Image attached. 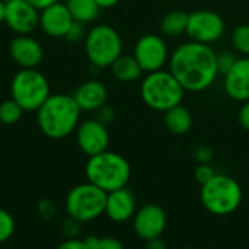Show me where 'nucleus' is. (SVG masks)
<instances>
[{
  "mask_svg": "<svg viewBox=\"0 0 249 249\" xmlns=\"http://www.w3.org/2000/svg\"><path fill=\"white\" fill-rule=\"evenodd\" d=\"M98 3V6L101 9H111L114 6H117L121 0H95Z\"/></svg>",
  "mask_w": 249,
  "mask_h": 249,
  "instance_id": "obj_38",
  "label": "nucleus"
},
{
  "mask_svg": "<svg viewBox=\"0 0 249 249\" xmlns=\"http://www.w3.org/2000/svg\"><path fill=\"white\" fill-rule=\"evenodd\" d=\"M184 249H194V248H184Z\"/></svg>",
  "mask_w": 249,
  "mask_h": 249,
  "instance_id": "obj_40",
  "label": "nucleus"
},
{
  "mask_svg": "<svg viewBox=\"0 0 249 249\" xmlns=\"http://www.w3.org/2000/svg\"><path fill=\"white\" fill-rule=\"evenodd\" d=\"M217 172L214 171V168L212 166V163H198V166L196 168L194 172V178L200 185H204L206 182H209Z\"/></svg>",
  "mask_w": 249,
  "mask_h": 249,
  "instance_id": "obj_29",
  "label": "nucleus"
},
{
  "mask_svg": "<svg viewBox=\"0 0 249 249\" xmlns=\"http://www.w3.org/2000/svg\"><path fill=\"white\" fill-rule=\"evenodd\" d=\"M15 229H16V223L13 216L7 210L0 209V244L7 242L13 236Z\"/></svg>",
  "mask_w": 249,
  "mask_h": 249,
  "instance_id": "obj_26",
  "label": "nucleus"
},
{
  "mask_svg": "<svg viewBox=\"0 0 249 249\" xmlns=\"http://www.w3.org/2000/svg\"><path fill=\"white\" fill-rule=\"evenodd\" d=\"M55 249H89L85 241H80L79 238L76 239H64Z\"/></svg>",
  "mask_w": 249,
  "mask_h": 249,
  "instance_id": "obj_34",
  "label": "nucleus"
},
{
  "mask_svg": "<svg viewBox=\"0 0 249 249\" xmlns=\"http://www.w3.org/2000/svg\"><path fill=\"white\" fill-rule=\"evenodd\" d=\"M163 123L166 125V128L175 134V136H184L187 134L191 128H193V114L191 111L184 107L182 104L168 109L166 112H163Z\"/></svg>",
  "mask_w": 249,
  "mask_h": 249,
  "instance_id": "obj_20",
  "label": "nucleus"
},
{
  "mask_svg": "<svg viewBox=\"0 0 249 249\" xmlns=\"http://www.w3.org/2000/svg\"><path fill=\"white\" fill-rule=\"evenodd\" d=\"M241 184L226 174H216L209 182L201 185L200 200L204 209L214 216H229L242 203Z\"/></svg>",
  "mask_w": 249,
  "mask_h": 249,
  "instance_id": "obj_5",
  "label": "nucleus"
},
{
  "mask_svg": "<svg viewBox=\"0 0 249 249\" xmlns=\"http://www.w3.org/2000/svg\"><path fill=\"white\" fill-rule=\"evenodd\" d=\"M238 57L231 53V51H222L217 54V70H219V74L225 76L236 63Z\"/></svg>",
  "mask_w": 249,
  "mask_h": 249,
  "instance_id": "obj_27",
  "label": "nucleus"
},
{
  "mask_svg": "<svg viewBox=\"0 0 249 249\" xmlns=\"http://www.w3.org/2000/svg\"><path fill=\"white\" fill-rule=\"evenodd\" d=\"M140 96L147 108L158 112H166L182 104L185 89L169 70L162 69L144 73L140 80Z\"/></svg>",
  "mask_w": 249,
  "mask_h": 249,
  "instance_id": "obj_4",
  "label": "nucleus"
},
{
  "mask_svg": "<svg viewBox=\"0 0 249 249\" xmlns=\"http://www.w3.org/2000/svg\"><path fill=\"white\" fill-rule=\"evenodd\" d=\"M137 212V200L134 193L124 187L111 193H107L105 216L114 223H125L133 220Z\"/></svg>",
  "mask_w": 249,
  "mask_h": 249,
  "instance_id": "obj_16",
  "label": "nucleus"
},
{
  "mask_svg": "<svg viewBox=\"0 0 249 249\" xmlns=\"http://www.w3.org/2000/svg\"><path fill=\"white\" fill-rule=\"evenodd\" d=\"M89 249H124L123 242L115 236H88L85 239Z\"/></svg>",
  "mask_w": 249,
  "mask_h": 249,
  "instance_id": "obj_25",
  "label": "nucleus"
},
{
  "mask_svg": "<svg viewBox=\"0 0 249 249\" xmlns=\"http://www.w3.org/2000/svg\"><path fill=\"white\" fill-rule=\"evenodd\" d=\"M188 16L185 10H171L166 15H163L160 20V32L168 38H178L184 34H187L188 26Z\"/></svg>",
  "mask_w": 249,
  "mask_h": 249,
  "instance_id": "obj_21",
  "label": "nucleus"
},
{
  "mask_svg": "<svg viewBox=\"0 0 249 249\" xmlns=\"http://www.w3.org/2000/svg\"><path fill=\"white\" fill-rule=\"evenodd\" d=\"M6 19V1L0 0V25L4 23Z\"/></svg>",
  "mask_w": 249,
  "mask_h": 249,
  "instance_id": "obj_39",
  "label": "nucleus"
},
{
  "mask_svg": "<svg viewBox=\"0 0 249 249\" xmlns=\"http://www.w3.org/2000/svg\"><path fill=\"white\" fill-rule=\"evenodd\" d=\"M86 32H88V31H85V25L74 20V23L71 25V28H70L69 32L66 34L64 39H67V41H70V42H79V41L85 39Z\"/></svg>",
  "mask_w": 249,
  "mask_h": 249,
  "instance_id": "obj_30",
  "label": "nucleus"
},
{
  "mask_svg": "<svg viewBox=\"0 0 249 249\" xmlns=\"http://www.w3.org/2000/svg\"><path fill=\"white\" fill-rule=\"evenodd\" d=\"M23 109L12 99H6L0 104V123L6 125H13L22 118Z\"/></svg>",
  "mask_w": 249,
  "mask_h": 249,
  "instance_id": "obj_24",
  "label": "nucleus"
},
{
  "mask_svg": "<svg viewBox=\"0 0 249 249\" xmlns=\"http://www.w3.org/2000/svg\"><path fill=\"white\" fill-rule=\"evenodd\" d=\"M39 213H41V216L42 217H45V219H51L53 216H54V213H55V206H54V203L53 201H50V200H42L41 203H39Z\"/></svg>",
  "mask_w": 249,
  "mask_h": 249,
  "instance_id": "obj_35",
  "label": "nucleus"
},
{
  "mask_svg": "<svg viewBox=\"0 0 249 249\" xmlns=\"http://www.w3.org/2000/svg\"><path fill=\"white\" fill-rule=\"evenodd\" d=\"M107 193L90 182L73 187L66 196V212L70 217L88 223L105 214Z\"/></svg>",
  "mask_w": 249,
  "mask_h": 249,
  "instance_id": "obj_8",
  "label": "nucleus"
},
{
  "mask_svg": "<svg viewBox=\"0 0 249 249\" xmlns=\"http://www.w3.org/2000/svg\"><path fill=\"white\" fill-rule=\"evenodd\" d=\"M232 47L242 57H249V23L238 25L231 35Z\"/></svg>",
  "mask_w": 249,
  "mask_h": 249,
  "instance_id": "obj_23",
  "label": "nucleus"
},
{
  "mask_svg": "<svg viewBox=\"0 0 249 249\" xmlns=\"http://www.w3.org/2000/svg\"><path fill=\"white\" fill-rule=\"evenodd\" d=\"M80 115L82 109L71 95L51 93L36 111V124L45 137L61 140L76 131Z\"/></svg>",
  "mask_w": 249,
  "mask_h": 249,
  "instance_id": "obj_2",
  "label": "nucleus"
},
{
  "mask_svg": "<svg viewBox=\"0 0 249 249\" xmlns=\"http://www.w3.org/2000/svg\"><path fill=\"white\" fill-rule=\"evenodd\" d=\"M82 112H95L108 101V88L99 79L85 80L71 95Z\"/></svg>",
  "mask_w": 249,
  "mask_h": 249,
  "instance_id": "obj_18",
  "label": "nucleus"
},
{
  "mask_svg": "<svg viewBox=\"0 0 249 249\" xmlns=\"http://www.w3.org/2000/svg\"><path fill=\"white\" fill-rule=\"evenodd\" d=\"M225 19L214 10L198 9L190 13L187 36L190 41L212 45L225 35Z\"/></svg>",
  "mask_w": 249,
  "mask_h": 249,
  "instance_id": "obj_9",
  "label": "nucleus"
},
{
  "mask_svg": "<svg viewBox=\"0 0 249 249\" xmlns=\"http://www.w3.org/2000/svg\"><path fill=\"white\" fill-rule=\"evenodd\" d=\"M133 55L139 61L144 73H152L165 69L171 57L166 41L156 34L142 35L134 45Z\"/></svg>",
  "mask_w": 249,
  "mask_h": 249,
  "instance_id": "obj_10",
  "label": "nucleus"
},
{
  "mask_svg": "<svg viewBox=\"0 0 249 249\" xmlns=\"http://www.w3.org/2000/svg\"><path fill=\"white\" fill-rule=\"evenodd\" d=\"M76 143L79 149L86 156H95L99 155L109 147V131L108 127L102 123H99L96 118H89L82 121L76 131Z\"/></svg>",
  "mask_w": 249,
  "mask_h": 249,
  "instance_id": "obj_11",
  "label": "nucleus"
},
{
  "mask_svg": "<svg viewBox=\"0 0 249 249\" xmlns=\"http://www.w3.org/2000/svg\"><path fill=\"white\" fill-rule=\"evenodd\" d=\"M26 1H29L32 6H35L38 10H42V9H45L48 6L57 3V1H61V0H26Z\"/></svg>",
  "mask_w": 249,
  "mask_h": 249,
  "instance_id": "obj_37",
  "label": "nucleus"
},
{
  "mask_svg": "<svg viewBox=\"0 0 249 249\" xmlns=\"http://www.w3.org/2000/svg\"><path fill=\"white\" fill-rule=\"evenodd\" d=\"M85 175L88 182L96 185L105 193H111L127 187L131 178V166L123 155L105 150L88 159Z\"/></svg>",
  "mask_w": 249,
  "mask_h": 249,
  "instance_id": "obj_3",
  "label": "nucleus"
},
{
  "mask_svg": "<svg viewBox=\"0 0 249 249\" xmlns=\"http://www.w3.org/2000/svg\"><path fill=\"white\" fill-rule=\"evenodd\" d=\"M238 121L244 130L249 131V101L242 102V107H241L239 114H238Z\"/></svg>",
  "mask_w": 249,
  "mask_h": 249,
  "instance_id": "obj_33",
  "label": "nucleus"
},
{
  "mask_svg": "<svg viewBox=\"0 0 249 249\" xmlns=\"http://www.w3.org/2000/svg\"><path fill=\"white\" fill-rule=\"evenodd\" d=\"M61 232H63V236L66 239H76L79 236V233L82 232V222L69 216L61 223Z\"/></svg>",
  "mask_w": 249,
  "mask_h": 249,
  "instance_id": "obj_28",
  "label": "nucleus"
},
{
  "mask_svg": "<svg viewBox=\"0 0 249 249\" xmlns=\"http://www.w3.org/2000/svg\"><path fill=\"white\" fill-rule=\"evenodd\" d=\"M146 249H168V245H166V242L163 239L156 238V239H152V241L146 242Z\"/></svg>",
  "mask_w": 249,
  "mask_h": 249,
  "instance_id": "obj_36",
  "label": "nucleus"
},
{
  "mask_svg": "<svg viewBox=\"0 0 249 249\" xmlns=\"http://www.w3.org/2000/svg\"><path fill=\"white\" fill-rule=\"evenodd\" d=\"M85 54L96 69H108L123 54V39L118 31L107 23L93 25L83 39Z\"/></svg>",
  "mask_w": 249,
  "mask_h": 249,
  "instance_id": "obj_7",
  "label": "nucleus"
},
{
  "mask_svg": "<svg viewBox=\"0 0 249 249\" xmlns=\"http://www.w3.org/2000/svg\"><path fill=\"white\" fill-rule=\"evenodd\" d=\"M225 93L236 101H249V57H238L235 66L223 76Z\"/></svg>",
  "mask_w": 249,
  "mask_h": 249,
  "instance_id": "obj_17",
  "label": "nucleus"
},
{
  "mask_svg": "<svg viewBox=\"0 0 249 249\" xmlns=\"http://www.w3.org/2000/svg\"><path fill=\"white\" fill-rule=\"evenodd\" d=\"M50 95V82L36 69H20L10 82V98L23 112H36Z\"/></svg>",
  "mask_w": 249,
  "mask_h": 249,
  "instance_id": "obj_6",
  "label": "nucleus"
},
{
  "mask_svg": "<svg viewBox=\"0 0 249 249\" xmlns=\"http://www.w3.org/2000/svg\"><path fill=\"white\" fill-rule=\"evenodd\" d=\"M9 54L20 69H36L44 58V48L31 35H16L9 44Z\"/></svg>",
  "mask_w": 249,
  "mask_h": 249,
  "instance_id": "obj_15",
  "label": "nucleus"
},
{
  "mask_svg": "<svg viewBox=\"0 0 249 249\" xmlns=\"http://www.w3.org/2000/svg\"><path fill=\"white\" fill-rule=\"evenodd\" d=\"M64 3L67 4L73 19L83 25L95 22L102 10L95 0H66Z\"/></svg>",
  "mask_w": 249,
  "mask_h": 249,
  "instance_id": "obj_22",
  "label": "nucleus"
},
{
  "mask_svg": "<svg viewBox=\"0 0 249 249\" xmlns=\"http://www.w3.org/2000/svg\"><path fill=\"white\" fill-rule=\"evenodd\" d=\"M73 23L74 19L63 1L39 10V28L50 38H64Z\"/></svg>",
  "mask_w": 249,
  "mask_h": 249,
  "instance_id": "obj_14",
  "label": "nucleus"
},
{
  "mask_svg": "<svg viewBox=\"0 0 249 249\" xmlns=\"http://www.w3.org/2000/svg\"><path fill=\"white\" fill-rule=\"evenodd\" d=\"M166 223L168 217L165 210L153 203L144 204L137 209L133 217V229L136 235L144 242L160 238L166 229Z\"/></svg>",
  "mask_w": 249,
  "mask_h": 249,
  "instance_id": "obj_12",
  "label": "nucleus"
},
{
  "mask_svg": "<svg viewBox=\"0 0 249 249\" xmlns=\"http://www.w3.org/2000/svg\"><path fill=\"white\" fill-rule=\"evenodd\" d=\"M3 1H7V0H3Z\"/></svg>",
  "mask_w": 249,
  "mask_h": 249,
  "instance_id": "obj_41",
  "label": "nucleus"
},
{
  "mask_svg": "<svg viewBox=\"0 0 249 249\" xmlns=\"http://www.w3.org/2000/svg\"><path fill=\"white\" fill-rule=\"evenodd\" d=\"M168 70L185 92L207 90L217 79V53L207 44L187 41L178 45L168 63Z\"/></svg>",
  "mask_w": 249,
  "mask_h": 249,
  "instance_id": "obj_1",
  "label": "nucleus"
},
{
  "mask_svg": "<svg viewBox=\"0 0 249 249\" xmlns=\"http://www.w3.org/2000/svg\"><path fill=\"white\" fill-rule=\"evenodd\" d=\"M4 25L16 35H31L39 28V10L26 0H7Z\"/></svg>",
  "mask_w": 249,
  "mask_h": 249,
  "instance_id": "obj_13",
  "label": "nucleus"
},
{
  "mask_svg": "<svg viewBox=\"0 0 249 249\" xmlns=\"http://www.w3.org/2000/svg\"><path fill=\"white\" fill-rule=\"evenodd\" d=\"M194 159L198 163H212L214 159V152L209 146H198L194 149Z\"/></svg>",
  "mask_w": 249,
  "mask_h": 249,
  "instance_id": "obj_32",
  "label": "nucleus"
},
{
  "mask_svg": "<svg viewBox=\"0 0 249 249\" xmlns=\"http://www.w3.org/2000/svg\"><path fill=\"white\" fill-rule=\"evenodd\" d=\"M112 76L123 83H131L142 80L144 71L140 67L139 61L134 58L133 54H121L112 64H111Z\"/></svg>",
  "mask_w": 249,
  "mask_h": 249,
  "instance_id": "obj_19",
  "label": "nucleus"
},
{
  "mask_svg": "<svg viewBox=\"0 0 249 249\" xmlns=\"http://www.w3.org/2000/svg\"><path fill=\"white\" fill-rule=\"evenodd\" d=\"M95 118H96L99 123L108 125V124H111V123L114 121V118H115V111H114V108H112L111 105L105 104V105H102L98 111H95Z\"/></svg>",
  "mask_w": 249,
  "mask_h": 249,
  "instance_id": "obj_31",
  "label": "nucleus"
}]
</instances>
